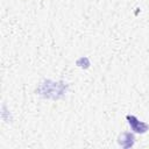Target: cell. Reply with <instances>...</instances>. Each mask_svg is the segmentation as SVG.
<instances>
[{
    "mask_svg": "<svg viewBox=\"0 0 149 149\" xmlns=\"http://www.w3.org/2000/svg\"><path fill=\"white\" fill-rule=\"evenodd\" d=\"M126 118H127V120H128V122H129L132 129H133L135 133H141V134H143V133H146V132L148 130L149 126H148L146 122L139 121L134 115H127Z\"/></svg>",
    "mask_w": 149,
    "mask_h": 149,
    "instance_id": "6da1fadb",
    "label": "cell"
}]
</instances>
